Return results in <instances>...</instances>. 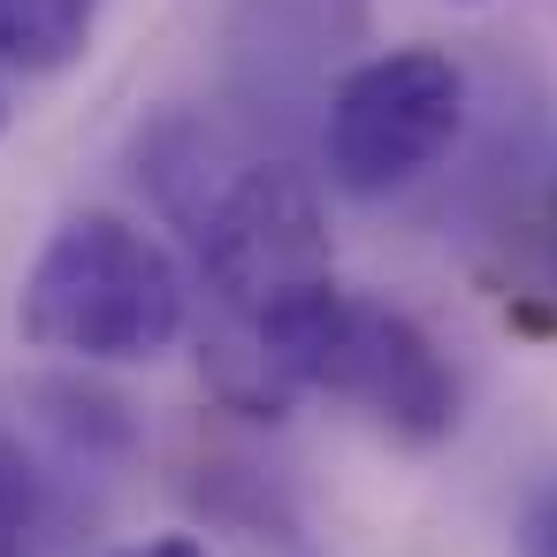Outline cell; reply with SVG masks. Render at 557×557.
I'll list each match as a JSON object with an SVG mask.
<instances>
[{
  "label": "cell",
  "mask_w": 557,
  "mask_h": 557,
  "mask_svg": "<svg viewBox=\"0 0 557 557\" xmlns=\"http://www.w3.org/2000/svg\"><path fill=\"white\" fill-rule=\"evenodd\" d=\"M260 374L290 405L298 389H321L351 412H367L397 443H443L458 428V374L443 367L435 336L382 298L329 290L298 321H283L260 344Z\"/></svg>",
  "instance_id": "3957f363"
},
{
  "label": "cell",
  "mask_w": 557,
  "mask_h": 557,
  "mask_svg": "<svg viewBox=\"0 0 557 557\" xmlns=\"http://www.w3.org/2000/svg\"><path fill=\"white\" fill-rule=\"evenodd\" d=\"M115 557H207V542L199 534H153V542H131Z\"/></svg>",
  "instance_id": "52a82bcc"
},
{
  "label": "cell",
  "mask_w": 557,
  "mask_h": 557,
  "mask_svg": "<svg viewBox=\"0 0 557 557\" xmlns=\"http://www.w3.org/2000/svg\"><path fill=\"white\" fill-rule=\"evenodd\" d=\"M0 131H9V100H0Z\"/></svg>",
  "instance_id": "9c48e42d"
},
{
  "label": "cell",
  "mask_w": 557,
  "mask_h": 557,
  "mask_svg": "<svg viewBox=\"0 0 557 557\" xmlns=\"http://www.w3.org/2000/svg\"><path fill=\"white\" fill-rule=\"evenodd\" d=\"M39 527H47V473L9 428H0V557H32Z\"/></svg>",
  "instance_id": "8992f818"
},
{
  "label": "cell",
  "mask_w": 557,
  "mask_h": 557,
  "mask_svg": "<svg viewBox=\"0 0 557 557\" xmlns=\"http://www.w3.org/2000/svg\"><path fill=\"white\" fill-rule=\"evenodd\" d=\"M100 32V0H0V70L62 77Z\"/></svg>",
  "instance_id": "5b68a950"
},
{
  "label": "cell",
  "mask_w": 557,
  "mask_h": 557,
  "mask_svg": "<svg viewBox=\"0 0 557 557\" xmlns=\"http://www.w3.org/2000/svg\"><path fill=\"white\" fill-rule=\"evenodd\" d=\"M466 123V70L435 47H389L336 77L321 115V169L351 199L420 184Z\"/></svg>",
  "instance_id": "277c9868"
},
{
  "label": "cell",
  "mask_w": 557,
  "mask_h": 557,
  "mask_svg": "<svg viewBox=\"0 0 557 557\" xmlns=\"http://www.w3.org/2000/svg\"><path fill=\"white\" fill-rule=\"evenodd\" d=\"M534 557H557V519L542 527V549H534Z\"/></svg>",
  "instance_id": "ba28073f"
},
{
  "label": "cell",
  "mask_w": 557,
  "mask_h": 557,
  "mask_svg": "<svg viewBox=\"0 0 557 557\" xmlns=\"http://www.w3.org/2000/svg\"><path fill=\"white\" fill-rule=\"evenodd\" d=\"M16 329L77 367H153L191 329V283L169 245L108 207L54 222L16 290Z\"/></svg>",
  "instance_id": "7a4b0ae2"
},
{
  "label": "cell",
  "mask_w": 557,
  "mask_h": 557,
  "mask_svg": "<svg viewBox=\"0 0 557 557\" xmlns=\"http://www.w3.org/2000/svg\"><path fill=\"white\" fill-rule=\"evenodd\" d=\"M191 237H199L207 298L222 313V344H214L222 382L252 412H283L275 382L260 374V344L336 290V245L313 176L290 161H245L207 191Z\"/></svg>",
  "instance_id": "6da1fadb"
}]
</instances>
